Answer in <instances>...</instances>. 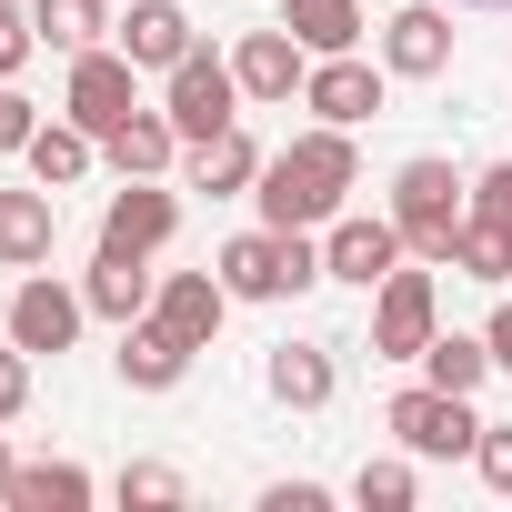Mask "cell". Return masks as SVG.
I'll list each match as a JSON object with an SVG mask.
<instances>
[{
  "mask_svg": "<svg viewBox=\"0 0 512 512\" xmlns=\"http://www.w3.org/2000/svg\"><path fill=\"white\" fill-rule=\"evenodd\" d=\"M352 181H362L352 131H342V121H312L292 151H272V161H262L251 201H262V221H272V231H322V221H342V211H352Z\"/></svg>",
  "mask_w": 512,
  "mask_h": 512,
  "instance_id": "1",
  "label": "cell"
},
{
  "mask_svg": "<svg viewBox=\"0 0 512 512\" xmlns=\"http://www.w3.org/2000/svg\"><path fill=\"white\" fill-rule=\"evenodd\" d=\"M221 282H231V302H292V292H312V282H332L322 272V231H241V241H221V262H211Z\"/></svg>",
  "mask_w": 512,
  "mask_h": 512,
  "instance_id": "2",
  "label": "cell"
},
{
  "mask_svg": "<svg viewBox=\"0 0 512 512\" xmlns=\"http://www.w3.org/2000/svg\"><path fill=\"white\" fill-rule=\"evenodd\" d=\"M462 211H472V181L452 171V161H402L392 171V221H402V241H412V262H442L452 272V231H462Z\"/></svg>",
  "mask_w": 512,
  "mask_h": 512,
  "instance_id": "3",
  "label": "cell"
},
{
  "mask_svg": "<svg viewBox=\"0 0 512 512\" xmlns=\"http://www.w3.org/2000/svg\"><path fill=\"white\" fill-rule=\"evenodd\" d=\"M382 432H392V442H402L412 462H472V442H482V412H472V392L412 382V392H392Z\"/></svg>",
  "mask_w": 512,
  "mask_h": 512,
  "instance_id": "4",
  "label": "cell"
},
{
  "mask_svg": "<svg viewBox=\"0 0 512 512\" xmlns=\"http://www.w3.org/2000/svg\"><path fill=\"white\" fill-rule=\"evenodd\" d=\"M61 111H71L91 141H111V131L141 111V61H131L121 41H101V51H71V91H61Z\"/></svg>",
  "mask_w": 512,
  "mask_h": 512,
  "instance_id": "5",
  "label": "cell"
},
{
  "mask_svg": "<svg viewBox=\"0 0 512 512\" xmlns=\"http://www.w3.org/2000/svg\"><path fill=\"white\" fill-rule=\"evenodd\" d=\"M161 111H171V131H181V141H211V131H231V121H241V71H231L221 51H191V61H171V71H161Z\"/></svg>",
  "mask_w": 512,
  "mask_h": 512,
  "instance_id": "6",
  "label": "cell"
},
{
  "mask_svg": "<svg viewBox=\"0 0 512 512\" xmlns=\"http://www.w3.org/2000/svg\"><path fill=\"white\" fill-rule=\"evenodd\" d=\"M81 322H91V302H81L71 282H51V262H41V272H21L11 312H0V332H11L31 362H61V352L81 342Z\"/></svg>",
  "mask_w": 512,
  "mask_h": 512,
  "instance_id": "7",
  "label": "cell"
},
{
  "mask_svg": "<svg viewBox=\"0 0 512 512\" xmlns=\"http://www.w3.org/2000/svg\"><path fill=\"white\" fill-rule=\"evenodd\" d=\"M402 262H412V241H402L392 211H342V221H322V272H332V282L382 292V272H402Z\"/></svg>",
  "mask_w": 512,
  "mask_h": 512,
  "instance_id": "8",
  "label": "cell"
},
{
  "mask_svg": "<svg viewBox=\"0 0 512 512\" xmlns=\"http://www.w3.org/2000/svg\"><path fill=\"white\" fill-rule=\"evenodd\" d=\"M442 332V292H432V272H382V292H372V362H422V342Z\"/></svg>",
  "mask_w": 512,
  "mask_h": 512,
  "instance_id": "9",
  "label": "cell"
},
{
  "mask_svg": "<svg viewBox=\"0 0 512 512\" xmlns=\"http://www.w3.org/2000/svg\"><path fill=\"white\" fill-rule=\"evenodd\" d=\"M452 51H462V31H452L442 0H402V11L382 21V71H392V81H442Z\"/></svg>",
  "mask_w": 512,
  "mask_h": 512,
  "instance_id": "10",
  "label": "cell"
},
{
  "mask_svg": "<svg viewBox=\"0 0 512 512\" xmlns=\"http://www.w3.org/2000/svg\"><path fill=\"white\" fill-rule=\"evenodd\" d=\"M181 231V191L171 181H121L101 201V251H131V262H151V251Z\"/></svg>",
  "mask_w": 512,
  "mask_h": 512,
  "instance_id": "11",
  "label": "cell"
},
{
  "mask_svg": "<svg viewBox=\"0 0 512 512\" xmlns=\"http://www.w3.org/2000/svg\"><path fill=\"white\" fill-rule=\"evenodd\" d=\"M382 91H392V71H382V61H362V51H332V61H312V81H302V111H322V121L362 131V121L382 111Z\"/></svg>",
  "mask_w": 512,
  "mask_h": 512,
  "instance_id": "12",
  "label": "cell"
},
{
  "mask_svg": "<svg viewBox=\"0 0 512 512\" xmlns=\"http://www.w3.org/2000/svg\"><path fill=\"white\" fill-rule=\"evenodd\" d=\"M151 322H161V332H181L191 352H211V342H221V322H231V282H221V272H161Z\"/></svg>",
  "mask_w": 512,
  "mask_h": 512,
  "instance_id": "13",
  "label": "cell"
},
{
  "mask_svg": "<svg viewBox=\"0 0 512 512\" xmlns=\"http://www.w3.org/2000/svg\"><path fill=\"white\" fill-rule=\"evenodd\" d=\"M231 71H241V101H302L312 51L272 21V31H241V41H231Z\"/></svg>",
  "mask_w": 512,
  "mask_h": 512,
  "instance_id": "14",
  "label": "cell"
},
{
  "mask_svg": "<svg viewBox=\"0 0 512 512\" xmlns=\"http://www.w3.org/2000/svg\"><path fill=\"white\" fill-rule=\"evenodd\" d=\"M61 241V191L31 181V191H0V272H41Z\"/></svg>",
  "mask_w": 512,
  "mask_h": 512,
  "instance_id": "15",
  "label": "cell"
},
{
  "mask_svg": "<svg viewBox=\"0 0 512 512\" xmlns=\"http://www.w3.org/2000/svg\"><path fill=\"white\" fill-rule=\"evenodd\" d=\"M111 41H121L141 71H171V61H191V51H201V31H191L181 0H131V11L111 21Z\"/></svg>",
  "mask_w": 512,
  "mask_h": 512,
  "instance_id": "16",
  "label": "cell"
},
{
  "mask_svg": "<svg viewBox=\"0 0 512 512\" xmlns=\"http://www.w3.org/2000/svg\"><path fill=\"white\" fill-rule=\"evenodd\" d=\"M181 151H191V141H181V131H171V111H151V101H141V111H131L111 141H101V161H111L121 181H161Z\"/></svg>",
  "mask_w": 512,
  "mask_h": 512,
  "instance_id": "17",
  "label": "cell"
},
{
  "mask_svg": "<svg viewBox=\"0 0 512 512\" xmlns=\"http://www.w3.org/2000/svg\"><path fill=\"white\" fill-rule=\"evenodd\" d=\"M111 362H121V382H131V392H181L191 342H181V332H161V322L141 312V322H121V352H111Z\"/></svg>",
  "mask_w": 512,
  "mask_h": 512,
  "instance_id": "18",
  "label": "cell"
},
{
  "mask_svg": "<svg viewBox=\"0 0 512 512\" xmlns=\"http://www.w3.org/2000/svg\"><path fill=\"white\" fill-rule=\"evenodd\" d=\"M262 382H272L282 412H322V402L342 392V362H332V342H282V352L262 362Z\"/></svg>",
  "mask_w": 512,
  "mask_h": 512,
  "instance_id": "19",
  "label": "cell"
},
{
  "mask_svg": "<svg viewBox=\"0 0 512 512\" xmlns=\"http://www.w3.org/2000/svg\"><path fill=\"white\" fill-rule=\"evenodd\" d=\"M151 292H161V272H151V262H131V251H101V262L81 272L91 322H141V312H151Z\"/></svg>",
  "mask_w": 512,
  "mask_h": 512,
  "instance_id": "20",
  "label": "cell"
},
{
  "mask_svg": "<svg viewBox=\"0 0 512 512\" xmlns=\"http://www.w3.org/2000/svg\"><path fill=\"white\" fill-rule=\"evenodd\" d=\"M262 141H251L241 121L231 131H211V141H191V191H211V201H231V191H251V181H262Z\"/></svg>",
  "mask_w": 512,
  "mask_h": 512,
  "instance_id": "21",
  "label": "cell"
},
{
  "mask_svg": "<svg viewBox=\"0 0 512 512\" xmlns=\"http://www.w3.org/2000/svg\"><path fill=\"white\" fill-rule=\"evenodd\" d=\"M21 161H31V181H51V191H81V181H91V161H101V141H91V131L61 111V121H41V131H31V151H21Z\"/></svg>",
  "mask_w": 512,
  "mask_h": 512,
  "instance_id": "22",
  "label": "cell"
},
{
  "mask_svg": "<svg viewBox=\"0 0 512 512\" xmlns=\"http://www.w3.org/2000/svg\"><path fill=\"white\" fill-rule=\"evenodd\" d=\"M282 31L312 51V61H332V51H362V0H282Z\"/></svg>",
  "mask_w": 512,
  "mask_h": 512,
  "instance_id": "23",
  "label": "cell"
},
{
  "mask_svg": "<svg viewBox=\"0 0 512 512\" xmlns=\"http://www.w3.org/2000/svg\"><path fill=\"white\" fill-rule=\"evenodd\" d=\"M11 512H91V472L81 462H21L11 472Z\"/></svg>",
  "mask_w": 512,
  "mask_h": 512,
  "instance_id": "24",
  "label": "cell"
},
{
  "mask_svg": "<svg viewBox=\"0 0 512 512\" xmlns=\"http://www.w3.org/2000/svg\"><path fill=\"white\" fill-rule=\"evenodd\" d=\"M452 272H462V282H492V292L512 282V231H502L492 211H462V231H452Z\"/></svg>",
  "mask_w": 512,
  "mask_h": 512,
  "instance_id": "25",
  "label": "cell"
},
{
  "mask_svg": "<svg viewBox=\"0 0 512 512\" xmlns=\"http://www.w3.org/2000/svg\"><path fill=\"white\" fill-rule=\"evenodd\" d=\"M422 382L482 392V382H492V342H482V332H432V342H422Z\"/></svg>",
  "mask_w": 512,
  "mask_h": 512,
  "instance_id": "26",
  "label": "cell"
},
{
  "mask_svg": "<svg viewBox=\"0 0 512 512\" xmlns=\"http://www.w3.org/2000/svg\"><path fill=\"white\" fill-rule=\"evenodd\" d=\"M31 31L51 51H101L111 41V0H31Z\"/></svg>",
  "mask_w": 512,
  "mask_h": 512,
  "instance_id": "27",
  "label": "cell"
},
{
  "mask_svg": "<svg viewBox=\"0 0 512 512\" xmlns=\"http://www.w3.org/2000/svg\"><path fill=\"white\" fill-rule=\"evenodd\" d=\"M412 492H422V482H412V452H382V462L352 472V502H362V512H412Z\"/></svg>",
  "mask_w": 512,
  "mask_h": 512,
  "instance_id": "28",
  "label": "cell"
},
{
  "mask_svg": "<svg viewBox=\"0 0 512 512\" xmlns=\"http://www.w3.org/2000/svg\"><path fill=\"white\" fill-rule=\"evenodd\" d=\"M121 502H191V482L171 472V462H121V482H111Z\"/></svg>",
  "mask_w": 512,
  "mask_h": 512,
  "instance_id": "29",
  "label": "cell"
},
{
  "mask_svg": "<svg viewBox=\"0 0 512 512\" xmlns=\"http://www.w3.org/2000/svg\"><path fill=\"white\" fill-rule=\"evenodd\" d=\"M472 472H482L492 492H512V422H482V442H472Z\"/></svg>",
  "mask_w": 512,
  "mask_h": 512,
  "instance_id": "30",
  "label": "cell"
},
{
  "mask_svg": "<svg viewBox=\"0 0 512 512\" xmlns=\"http://www.w3.org/2000/svg\"><path fill=\"white\" fill-rule=\"evenodd\" d=\"M31 51H41V31H31V0H21V11H0V81H21Z\"/></svg>",
  "mask_w": 512,
  "mask_h": 512,
  "instance_id": "31",
  "label": "cell"
},
{
  "mask_svg": "<svg viewBox=\"0 0 512 512\" xmlns=\"http://www.w3.org/2000/svg\"><path fill=\"white\" fill-rule=\"evenodd\" d=\"M21 412H31V352L0 342V422H21Z\"/></svg>",
  "mask_w": 512,
  "mask_h": 512,
  "instance_id": "32",
  "label": "cell"
},
{
  "mask_svg": "<svg viewBox=\"0 0 512 512\" xmlns=\"http://www.w3.org/2000/svg\"><path fill=\"white\" fill-rule=\"evenodd\" d=\"M31 131H41V111L21 101V81H0V151H31Z\"/></svg>",
  "mask_w": 512,
  "mask_h": 512,
  "instance_id": "33",
  "label": "cell"
},
{
  "mask_svg": "<svg viewBox=\"0 0 512 512\" xmlns=\"http://www.w3.org/2000/svg\"><path fill=\"white\" fill-rule=\"evenodd\" d=\"M472 211H492V221L512 231V161H492V171H472Z\"/></svg>",
  "mask_w": 512,
  "mask_h": 512,
  "instance_id": "34",
  "label": "cell"
},
{
  "mask_svg": "<svg viewBox=\"0 0 512 512\" xmlns=\"http://www.w3.org/2000/svg\"><path fill=\"white\" fill-rule=\"evenodd\" d=\"M322 502H332L322 482H272V492H262V512H322Z\"/></svg>",
  "mask_w": 512,
  "mask_h": 512,
  "instance_id": "35",
  "label": "cell"
},
{
  "mask_svg": "<svg viewBox=\"0 0 512 512\" xmlns=\"http://www.w3.org/2000/svg\"><path fill=\"white\" fill-rule=\"evenodd\" d=\"M482 342H492V372H512V292L492 302V322H482Z\"/></svg>",
  "mask_w": 512,
  "mask_h": 512,
  "instance_id": "36",
  "label": "cell"
},
{
  "mask_svg": "<svg viewBox=\"0 0 512 512\" xmlns=\"http://www.w3.org/2000/svg\"><path fill=\"white\" fill-rule=\"evenodd\" d=\"M11 472H21V462H11V432H0V502H11Z\"/></svg>",
  "mask_w": 512,
  "mask_h": 512,
  "instance_id": "37",
  "label": "cell"
},
{
  "mask_svg": "<svg viewBox=\"0 0 512 512\" xmlns=\"http://www.w3.org/2000/svg\"><path fill=\"white\" fill-rule=\"evenodd\" d=\"M452 11H502V0H452Z\"/></svg>",
  "mask_w": 512,
  "mask_h": 512,
  "instance_id": "38",
  "label": "cell"
},
{
  "mask_svg": "<svg viewBox=\"0 0 512 512\" xmlns=\"http://www.w3.org/2000/svg\"><path fill=\"white\" fill-rule=\"evenodd\" d=\"M0 11H21V0H0Z\"/></svg>",
  "mask_w": 512,
  "mask_h": 512,
  "instance_id": "39",
  "label": "cell"
}]
</instances>
